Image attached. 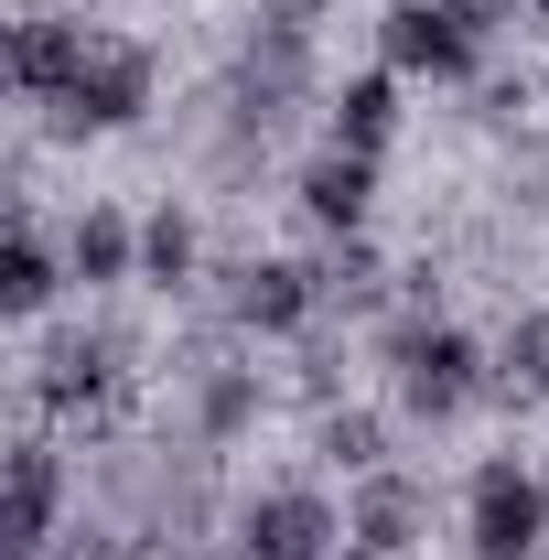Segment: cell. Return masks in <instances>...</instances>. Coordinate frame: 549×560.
<instances>
[{"label":"cell","instance_id":"1","mask_svg":"<svg viewBox=\"0 0 549 560\" xmlns=\"http://www.w3.org/2000/svg\"><path fill=\"white\" fill-rule=\"evenodd\" d=\"M140 108H151V55L119 44V33H97L86 66H75V86H66V119L75 130H119V119H140Z\"/></svg>","mask_w":549,"mask_h":560},{"label":"cell","instance_id":"2","mask_svg":"<svg viewBox=\"0 0 549 560\" xmlns=\"http://www.w3.org/2000/svg\"><path fill=\"white\" fill-rule=\"evenodd\" d=\"M388 66L399 75H464L475 66V11L464 0H399L388 11Z\"/></svg>","mask_w":549,"mask_h":560},{"label":"cell","instance_id":"3","mask_svg":"<svg viewBox=\"0 0 549 560\" xmlns=\"http://www.w3.org/2000/svg\"><path fill=\"white\" fill-rule=\"evenodd\" d=\"M539 528H549V495L528 486L517 464H484V475H475V550L484 560H528Z\"/></svg>","mask_w":549,"mask_h":560},{"label":"cell","instance_id":"4","mask_svg":"<svg viewBox=\"0 0 549 560\" xmlns=\"http://www.w3.org/2000/svg\"><path fill=\"white\" fill-rule=\"evenodd\" d=\"M399 399L410 410H464L475 399V346L453 335V324H431V335H399Z\"/></svg>","mask_w":549,"mask_h":560},{"label":"cell","instance_id":"5","mask_svg":"<svg viewBox=\"0 0 549 560\" xmlns=\"http://www.w3.org/2000/svg\"><path fill=\"white\" fill-rule=\"evenodd\" d=\"M324 539H335V506L291 486V495H259V506H248L237 560H324Z\"/></svg>","mask_w":549,"mask_h":560},{"label":"cell","instance_id":"6","mask_svg":"<svg viewBox=\"0 0 549 560\" xmlns=\"http://www.w3.org/2000/svg\"><path fill=\"white\" fill-rule=\"evenodd\" d=\"M86 44H97L86 22H22V33H11V86H22V97H55V108H66L75 66H86Z\"/></svg>","mask_w":549,"mask_h":560},{"label":"cell","instance_id":"7","mask_svg":"<svg viewBox=\"0 0 549 560\" xmlns=\"http://www.w3.org/2000/svg\"><path fill=\"white\" fill-rule=\"evenodd\" d=\"M313 313V270H291V259H259V270H237V324H259V335H291Z\"/></svg>","mask_w":549,"mask_h":560},{"label":"cell","instance_id":"8","mask_svg":"<svg viewBox=\"0 0 549 560\" xmlns=\"http://www.w3.org/2000/svg\"><path fill=\"white\" fill-rule=\"evenodd\" d=\"M366 195H377L366 151H324V162H313V184H302V206L324 215V226H366Z\"/></svg>","mask_w":549,"mask_h":560},{"label":"cell","instance_id":"9","mask_svg":"<svg viewBox=\"0 0 549 560\" xmlns=\"http://www.w3.org/2000/svg\"><path fill=\"white\" fill-rule=\"evenodd\" d=\"M11 539H22V550L55 539V453H44V442L11 453Z\"/></svg>","mask_w":549,"mask_h":560},{"label":"cell","instance_id":"10","mask_svg":"<svg viewBox=\"0 0 549 560\" xmlns=\"http://www.w3.org/2000/svg\"><path fill=\"white\" fill-rule=\"evenodd\" d=\"M388 130H399V86H388V75H355L335 97V151H366V162H377Z\"/></svg>","mask_w":549,"mask_h":560},{"label":"cell","instance_id":"11","mask_svg":"<svg viewBox=\"0 0 549 560\" xmlns=\"http://www.w3.org/2000/svg\"><path fill=\"white\" fill-rule=\"evenodd\" d=\"M66 259H75V280H130V259H140V237L119 226V215H86L66 237Z\"/></svg>","mask_w":549,"mask_h":560},{"label":"cell","instance_id":"12","mask_svg":"<svg viewBox=\"0 0 549 560\" xmlns=\"http://www.w3.org/2000/svg\"><path fill=\"white\" fill-rule=\"evenodd\" d=\"M410 528H420L410 486H366V506H355V539H366V550H410Z\"/></svg>","mask_w":549,"mask_h":560},{"label":"cell","instance_id":"13","mask_svg":"<svg viewBox=\"0 0 549 560\" xmlns=\"http://www.w3.org/2000/svg\"><path fill=\"white\" fill-rule=\"evenodd\" d=\"M0 302H11V313H44V302H55V259H44V237H11V259H0Z\"/></svg>","mask_w":549,"mask_h":560},{"label":"cell","instance_id":"14","mask_svg":"<svg viewBox=\"0 0 549 560\" xmlns=\"http://www.w3.org/2000/svg\"><path fill=\"white\" fill-rule=\"evenodd\" d=\"M506 388L549 399V313H517V335H506Z\"/></svg>","mask_w":549,"mask_h":560},{"label":"cell","instance_id":"15","mask_svg":"<svg viewBox=\"0 0 549 560\" xmlns=\"http://www.w3.org/2000/svg\"><path fill=\"white\" fill-rule=\"evenodd\" d=\"M97 388H108V346H55L44 399H97Z\"/></svg>","mask_w":549,"mask_h":560},{"label":"cell","instance_id":"16","mask_svg":"<svg viewBox=\"0 0 549 560\" xmlns=\"http://www.w3.org/2000/svg\"><path fill=\"white\" fill-rule=\"evenodd\" d=\"M140 259H151V280H184L195 270V226H184V215H151V226H140Z\"/></svg>","mask_w":549,"mask_h":560},{"label":"cell","instance_id":"17","mask_svg":"<svg viewBox=\"0 0 549 560\" xmlns=\"http://www.w3.org/2000/svg\"><path fill=\"white\" fill-rule=\"evenodd\" d=\"M206 420H215V431H237V420H248V388H237V377H215V399H206Z\"/></svg>","mask_w":549,"mask_h":560},{"label":"cell","instance_id":"18","mask_svg":"<svg viewBox=\"0 0 549 560\" xmlns=\"http://www.w3.org/2000/svg\"><path fill=\"white\" fill-rule=\"evenodd\" d=\"M344 560H388V550H344Z\"/></svg>","mask_w":549,"mask_h":560},{"label":"cell","instance_id":"19","mask_svg":"<svg viewBox=\"0 0 549 560\" xmlns=\"http://www.w3.org/2000/svg\"><path fill=\"white\" fill-rule=\"evenodd\" d=\"M539 22H549V0H539Z\"/></svg>","mask_w":549,"mask_h":560}]
</instances>
